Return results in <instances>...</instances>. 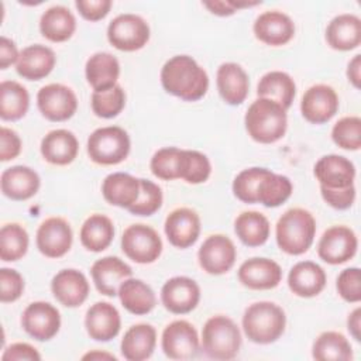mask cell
Segmentation results:
<instances>
[{
  "mask_svg": "<svg viewBox=\"0 0 361 361\" xmlns=\"http://www.w3.org/2000/svg\"><path fill=\"white\" fill-rule=\"evenodd\" d=\"M161 83L168 93L185 102H196L206 94L209 76L192 56L175 55L164 63Z\"/></svg>",
  "mask_w": 361,
  "mask_h": 361,
  "instance_id": "6da1fadb",
  "label": "cell"
},
{
  "mask_svg": "<svg viewBox=\"0 0 361 361\" xmlns=\"http://www.w3.org/2000/svg\"><path fill=\"white\" fill-rule=\"evenodd\" d=\"M248 135L261 144H272L281 140L288 127L286 110L276 102L265 97L254 100L244 117Z\"/></svg>",
  "mask_w": 361,
  "mask_h": 361,
  "instance_id": "7a4b0ae2",
  "label": "cell"
},
{
  "mask_svg": "<svg viewBox=\"0 0 361 361\" xmlns=\"http://www.w3.org/2000/svg\"><path fill=\"white\" fill-rule=\"evenodd\" d=\"M316 220L309 210L293 207L286 210L275 227L278 247L289 255H300L313 244Z\"/></svg>",
  "mask_w": 361,
  "mask_h": 361,
  "instance_id": "3957f363",
  "label": "cell"
},
{
  "mask_svg": "<svg viewBox=\"0 0 361 361\" xmlns=\"http://www.w3.org/2000/svg\"><path fill=\"white\" fill-rule=\"evenodd\" d=\"M286 326V316L281 306L261 300L250 305L243 316V330L248 340L257 344L276 341Z\"/></svg>",
  "mask_w": 361,
  "mask_h": 361,
  "instance_id": "277c9868",
  "label": "cell"
},
{
  "mask_svg": "<svg viewBox=\"0 0 361 361\" xmlns=\"http://www.w3.org/2000/svg\"><path fill=\"white\" fill-rule=\"evenodd\" d=\"M241 347V333L227 316L210 317L202 330V350L213 360H233Z\"/></svg>",
  "mask_w": 361,
  "mask_h": 361,
  "instance_id": "5b68a950",
  "label": "cell"
},
{
  "mask_svg": "<svg viewBox=\"0 0 361 361\" xmlns=\"http://www.w3.org/2000/svg\"><path fill=\"white\" fill-rule=\"evenodd\" d=\"M127 131L117 126L96 128L87 138V155L99 165H117L130 154Z\"/></svg>",
  "mask_w": 361,
  "mask_h": 361,
  "instance_id": "8992f818",
  "label": "cell"
},
{
  "mask_svg": "<svg viewBox=\"0 0 361 361\" xmlns=\"http://www.w3.org/2000/svg\"><path fill=\"white\" fill-rule=\"evenodd\" d=\"M107 39L120 51H138L145 47L149 39V25L142 17L124 13L110 21L107 27Z\"/></svg>",
  "mask_w": 361,
  "mask_h": 361,
  "instance_id": "52a82bcc",
  "label": "cell"
},
{
  "mask_svg": "<svg viewBox=\"0 0 361 361\" xmlns=\"http://www.w3.org/2000/svg\"><path fill=\"white\" fill-rule=\"evenodd\" d=\"M121 250L137 264H151L162 252V240L151 226L131 224L121 235Z\"/></svg>",
  "mask_w": 361,
  "mask_h": 361,
  "instance_id": "ba28073f",
  "label": "cell"
},
{
  "mask_svg": "<svg viewBox=\"0 0 361 361\" xmlns=\"http://www.w3.org/2000/svg\"><path fill=\"white\" fill-rule=\"evenodd\" d=\"M161 345L168 358L190 360L199 354L200 340L192 323L175 320L164 329Z\"/></svg>",
  "mask_w": 361,
  "mask_h": 361,
  "instance_id": "9c48e42d",
  "label": "cell"
},
{
  "mask_svg": "<svg viewBox=\"0 0 361 361\" xmlns=\"http://www.w3.org/2000/svg\"><path fill=\"white\" fill-rule=\"evenodd\" d=\"M358 248L355 233L347 226H333L327 228L317 244L319 257L330 264L338 265L350 261Z\"/></svg>",
  "mask_w": 361,
  "mask_h": 361,
  "instance_id": "30bf717a",
  "label": "cell"
},
{
  "mask_svg": "<svg viewBox=\"0 0 361 361\" xmlns=\"http://www.w3.org/2000/svg\"><path fill=\"white\" fill-rule=\"evenodd\" d=\"M37 106L49 121H65L75 114L78 99L71 87L61 83H49L38 90Z\"/></svg>",
  "mask_w": 361,
  "mask_h": 361,
  "instance_id": "8fae6325",
  "label": "cell"
},
{
  "mask_svg": "<svg viewBox=\"0 0 361 361\" xmlns=\"http://www.w3.org/2000/svg\"><path fill=\"white\" fill-rule=\"evenodd\" d=\"M235 257V245L224 234L209 235L197 251L199 265L210 275H221L230 271Z\"/></svg>",
  "mask_w": 361,
  "mask_h": 361,
  "instance_id": "7c38bea8",
  "label": "cell"
},
{
  "mask_svg": "<svg viewBox=\"0 0 361 361\" xmlns=\"http://www.w3.org/2000/svg\"><path fill=\"white\" fill-rule=\"evenodd\" d=\"M21 324L32 338L48 341L59 331L61 314L54 305L38 300L30 303L24 309Z\"/></svg>",
  "mask_w": 361,
  "mask_h": 361,
  "instance_id": "4fadbf2b",
  "label": "cell"
},
{
  "mask_svg": "<svg viewBox=\"0 0 361 361\" xmlns=\"http://www.w3.org/2000/svg\"><path fill=\"white\" fill-rule=\"evenodd\" d=\"M72 228L62 217L45 219L37 230V248L48 258L63 257L72 247Z\"/></svg>",
  "mask_w": 361,
  "mask_h": 361,
  "instance_id": "5bb4252c",
  "label": "cell"
},
{
  "mask_svg": "<svg viewBox=\"0 0 361 361\" xmlns=\"http://www.w3.org/2000/svg\"><path fill=\"white\" fill-rule=\"evenodd\" d=\"M338 110V96L329 85H313L302 96V116L313 124L329 121Z\"/></svg>",
  "mask_w": 361,
  "mask_h": 361,
  "instance_id": "9a60e30c",
  "label": "cell"
},
{
  "mask_svg": "<svg viewBox=\"0 0 361 361\" xmlns=\"http://www.w3.org/2000/svg\"><path fill=\"white\" fill-rule=\"evenodd\" d=\"M161 300L166 310L173 314L192 312L200 300L199 285L188 276H173L161 289Z\"/></svg>",
  "mask_w": 361,
  "mask_h": 361,
  "instance_id": "2e32d148",
  "label": "cell"
},
{
  "mask_svg": "<svg viewBox=\"0 0 361 361\" xmlns=\"http://www.w3.org/2000/svg\"><path fill=\"white\" fill-rule=\"evenodd\" d=\"M238 281L248 289L267 290L276 288L282 279V269L278 262L264 257L244 261L238 268Z\"/></svg>",
  "mask_w": 361,
  "mask_h": 361,
  "instance_id": "e0dca14e",
  "label": "cell"
},
{
  "mask_svg": "<svg viewBox=\"0 0 361 361\" xmlns=\"http://www.w3.org/2000/svg\"><path fill=\"white\" fill-rule=\"evenodd\" d=\"M168 241L178 248H188L196 243L200 234V217L189 207H178L165 219Z\"/></svg>",
  "mask_w": 361,
  "mask_h": 361,
  "instance_id": "ac0fdd59",
  "label": "cell"
},
{
  "mask_svg": "<svg viewBox=\"0 0 361 361\" xmlns=\"http://www.w3.org/2000/svg\"><path fill=\"white\" fill-rule=\"evenodd\" d=\"M252 30L257 39L272 47L285 45L295 35V24L292 18L278 10L259 14L254 21Z\"/></svg>",
  "mask_w": 361,
  "mask_h": 361,
  "instance_id": "d6986e66",
  "label": "cell"
},
{
  "mask_svg": "<svg viewBox=\"0 0 361 361\" xmlns=\"http://www.w3.org/2000/svg\"><path fill=\"white\" fill-rule=\"evenodd\" d=\"M85 327L90 338L96 341H110L120 333L121 317L111 303L96 302L86 312Z\"/></svg>",
  "mask_w": 361,
  "mask_h": 361,
  "instance_id": "ffe728a7",
  "label": "cell"
},
{
  "mask_svg": "<svg viewBox=\"0 0 361 361\" xmlns=\"http://www.w3.org/2000/svg\"><path fill=\"white\" fill-rule=\"evenodd\" d=\"M96 289L106 296H116L123 281L133 275V269L118 257H103L90 268Z\"/></svg>",
  "mask_w": 361,
  "mask_h": 361,
  "instance_id": "44dd1931",
  "label": "cell"
},
{
  "mask_svg": "<svg viewBox=\"0 0 361 361\" xmlns=\"http://www.w3.org/2000/svg\"><path fill=\"white\" fill-rule=\"evenodd\" d=\"M314 175L320 186L329 189H343L354 185L355 166L348 158L330 154L322 157L316 162Z\"/></svg>",
  "mask_w": 361,
  "mask_h": 361,
  "instance_id": "7402d4cb",
  "label": "cell"
},
{
  "mask_svg": "<svg viewBox=\"0 0 361 361\" xmlns=\"http://www.w3.org/2000/svg\"><path fill=\"white\" fill-rule=\"evenodd\" d=\"M86 276L73 268L59 271L51 281V290L55 299L66 307L80 306L89 295Z\"/></svg>",
  "mask_w": 361,
  "mask_h": 361,
  "instance_id": "603a6c76",
  "label": "cell"
},
{
  "mask_svg": "<svg viewBox=\"0 0 361 361\" xmlns=\"http://www.w3.org/2000/svg\"><path fill=\"white\" fill-rule=\"evenodd\" d=\"M216 83L221 99L230 106L241 104L248 94V75L235 62H226L219 66Z\"/></svg>",
  "mask_w": 361,
  "mask_h": 361,
  "instance_id": "cb8c5ba5",
  "label": "cell"
},
{
  "mask_svg": "<svg viewBox=\"0 0 361 361\" xmlns=\"http://www.w3.org/2000/svg\"><path fill=\"white\" fill-rule=\"evenodd\" d=\"M324 269L313 261H300L295 264L288 275L289 289L300 298H313L326 286Z\"/></svg>",
  "mask_w": 361,
  "mask_h": 361,
  "instance_id": "d4e9b609",
  "label": "cell"
},
{
  "mask_svg": "<svg viewBox=\"0 0 361 361\" xmlns=\"http://www.w3.org/2000/svg\"><path fill=\"white\" fill-rule=\"evenodd\" d=\"M0 185L3 195L8 199L27 200L38 192L41 179L30 166L14 165L3 171Z\"/></svg>",
  "mask_w": 361,
  "mask_h": 361,
  "instance_id": "484cf974",
  "label": "cell"
},
{
  "mask_svg": "<svg viewBox=\"0 0 361 361\" xmlns=\"http://www.w3.org/2000/svg\"><path fill=\"white\" fill-rule=\"evenodd\" d=\"M55 62V54L49 47L34 44L20 52L16 71L27 80H39L52 72Z\"/></svg>",
  "mask_w": 361,
  "mask_h": 361,
  "instance_id": "4316f807",
  "label": "cell"
},
{
  "mask_svg": "<svg viewBox=\"0 0 361 361\" xmlns=\"http://www.w3.org/2000/svg\"><path fill=\"white\" fill-rule=\"evenodd\" d=\"M79 151L76 135L65 128L49 131L41 141V154L52 165H68L75 161Z\"/></svg>",
  "mask_w": 361,
  "mask_h": 361,
  "instance_id": "83f0119b",
  "label": "cell"
},
{
  "mask_svg": "<svg viewBox=\"0 0 361 361\" xmlns=\"http://www.w3.org/2000/svg\"><path fill=\"white\" fill-rule=\"evenodd\" d=\"M140 192V179L124 172L110 173L102 183V193L106 202L127 210L138 200Z\"/></svg>",
  "mask_w": 361,
  "mask_h": 361,
  "instance_id": "f1b7e54d",
  "label": "cell"
},
{
  "mask_svg": "<svg viewBox=\"0 0 361 361\" xmlns=\"http://www.w3.org/2000/svg\"><path fill=\"white\" fill-rule=\"evenodd\" d=\"M327 44L337 51H351L361 44V20L355 14L336 16L326 28Z\"/></svg>",
  "mask_w": 361,
  "mask_h": 361,
  "instance_id": "f546056e",
  "label": "cell"
},
{
  "mask_svg": "<svg viewBox=\"0 0 361 361\" xmlns=\"http://www.w3.org/2000/svg\"><path fill=\"white\" fill-rule=\"evenodd\" d=\"M157 331L151 324L138 323L131 326L121 340V354L128 361H144L155 350Z\"/></svg>",
  "mask_w": 361,
  "mask_h": 361,
  "instance_id": "4dcf8cb0",
  "label": "cell"
},
{
  "mask_svg": "<svg viewBox=\"0 0 361 361\" xmlns=\"http://www.w3.org/2000/svg\"><path fill=\"white\" fill-rule=\"evenodd\" d=\"M85 75L93 92L106 90L117 85L120 63L117 58L109 52H96L86 61Z\"/></svg>",
  "mask_w": 361,
  "mask_h": 361,
  "instance_id": "1f68e13d",
  "label": "cell"
},
{
  "mask_svg": "<svg viewBox=\"0 0 361 361\" xmlns=\"http://www.w3.org/2000/svg\"><path fill=\"white\" fill-rule=\"evenodd\" d=\"M117 295L124 309L138 316L149 313L157 305V298L152 288L137 278L130 276L123 281Z\"/></svg>",
  "mask_w": 361,
  "mask_h": 361,
  "instance_id": "d6a6232c",
  "label": "cell"
},
{
  "mask_svg": "<svg viewBox=\"0 0 361 361\" xmlns=\"http://www.w3.org/2000/svg\"><path fill=\"white\" fill-rule=\"evenodd\" d=\"M76 30V20L65 6H52L45 10L39 20L41 34L52 42L68 41Z\"/></svg>",
  "mask_w": 361,
  "mask_h": 361,
  "instance_id": "836d02e7",
  "label": "cell"
},
{
  "mask_svg": "<svg viewBox=\"0 0 361 361\" xmlns=\"http://www.w3.org/2000/svg\"><path fill=\"white\" fill-rule=\"evenodd\" d=\"M258 97L271 99L279 103L285 110L290 107L295 94H296V85L295 80L282 71H271L265 73L257 86Z\"/></svg>",
  "mask_w": 361,
  "mask_h": 361,
  "instance_id": "e575fe53",
  "label": "cell"
},
{
  "mask_svg": "<svg viewBox=\"0 0 361 361\" xmlns=\"http://www.w3.org/2000/svg\"><path fill=\"white\" fill-rule=\"evenodd\" d=\"M80 243L82 245L93 252L106 250L114 237L113 221L104 214H90L80 227Z\"/></svg>",
  "mask_w": 361,
  "mask_h": 361,
  "instance_id": "d590c367",
  "label": "cell"
},
{
  "mask_svg": "<svg viewBox=\"0 0 361 361\" xmlns=\"http://www.w3.org/2000/svg\"><path fill=\"white\" fill-rule=\"evenodd\" d=\"M268 219L255 210L243 212L234 221V231L243 244L248 247H259L267 243L269 237Z\"/></svg>",
  "mask_w": 361,
  "mask_h": 361,
  "instance_id": "8d00e7d4",
  "label": "cell"
},
{
  "mask_svg": "<svg viewBox=\"0 0 361 361\" xmlns=\"http://www.w3.org/2000/svg\"><path fill=\"white\" fill-rule=\"evenodd\" d=\"M30 107V94L27 89L14 80L0 83V117L7 121H16L25 116Z\"/></svg>",
  "mask_w": 361,
  "mask_h": 361,
  "instance_id": "74e56055",
  "label": "cell"
},
{
  "mask_svg": "<svg viewBox=\"0 0 361 361\" xmlns=\"http://www.w3.org/2000/svg\"><path fill=\"white\" fill-rule=\"evenodd\" d=\"M312 355L317 361H348L353 358V347L344 334L324 331L314 340Z\"/></svg>",
  "mask_w": 361,
  "mask_h": 361,
  "instance_id": "f35d334b",
  "label": "cell"
},
{
  "mask_svg": "<svg viewBox=\"0 0 361 361\" xmlns=\"http://www.w3.org/2000/svg\"><path fill=\"white\" fill-rule=\"evenodd\" d=\"M186 162V149L165 147L158 149L149 162L151 172L162 180L182 179Z\"/></svg>",
  "mask_w": 361,
  "mask_h": 361,
  "instance_id": "ab89813d",
  "label": "cell"
},
{
  "mask_svg": "<svg viewBox=\"0 0 361 361\" xmlns=\"http://www.w3.org/2000/svg\"><path fill=\"white\" fill-rule=\"evenodd\" d=\"M292 190L293 186L288 176L268 171L259 182L257 190V203L267 207H278L290 197Z\"/></svg>",
  "mask_w": 361,
  "mask_h": 361,
  "instance_id": "60d3db41",
  "label": "cell"
},
{
  "mask_svg": "<svg viewBox=\"0 0 361 361\" xmlns=\"http://www.w3.org/2000/svg\"><path fill=\"white\" fill-rule=\"evenodd\" d=\"M28 233L18 223L4 224L0 230V258L6 262L18 261L28 250Z\"/></svg>",
  "mask_w": 361,
  "mask_h": 361,
  "instance_id": "b9f144b4",
  "label": "cell"
},
{
  "mask_svg": "<svg viewBox=\"0 0 361 361\" xmlns=\"http://www.w3.org/2000/svg\"><path fill=\"white\" fill-rule=\"evenodd\" d=\"M92 110L97 117L111 118L121 113L126 106V93L120 85L92 93Z\"/></svg>",
  "mask_w": 361,
  "mask_h": 361,
  "instance_id": "7bdbcfd3",
  "label": "cell"
},
{
  "mask_svg": "<svg viewBox=\"0 0 361 361\" xmlns=\"http://www.w3.org/2000/svg\"><path fill=\"white\" fill-rule=\"evenodd\" d=\"M331 138L343 149L357 151L361 147V118L347 116L340 118L331 128Z\"/></svg>",
  "mask_w": 361,
  "mask_h": 361,
  "instance_id": "ee69618b",
  "label": "cell"
},
{
  "mask_svg": "<svg viewBox=\"0 0 361 361\" xmlns=\"http://www.w3.org/2000/svg\"><path fill=\"white\" fill-rule=\"evenodd\" d=\"M269 169L252 166L243 169L233 180L234 196L244 203H257V190L259 182Z\"/></svg>",
  "mask_w": 361,
  "mask_h": 361,
  "instance_id": "f6af8a7d",
  "label": "cell"
},
{
  "mask_svg": "<svg viewBox=\"0 0 361 361\" xmlns=\"http://www.w3.org/2000/svg\"><path fill=\"white\" fill-rule=\"evenodd\" d=\"M140 183H141L140 197L128 209V212L135 216H151L155 212H158L159 207L162 206V200H164L162 190L157 183L148 179H140Z\"/></svg>",
  "mask_w": 361,
  "mask_h": 361,
  "instance_id": "bcb514c9",
  "label": "cell"
},
{
  "mask_svg": "<svg viewBox=\"0 0 361 361\" xmlns=\"http://www.w3.org/2000/svg\"><path fill=\"white\" fill-rule=\"evenodd\" d=\"M212 172V165L209 158L195 149H186V162L182 179L188 183L197 185L209 179Z\"/></svg>",
  "mask_w": 361,
  "mask_h": 361,
  "instance_id": "7dc6e473",
  "label": "cell"
},
{
  "mask_svg": "<svg viewBox=\"0 0 361 361\" xmlns=\"http://www.w3.org/2000/svg\"><path fill=\"white\" fill-rule=\"evenodd\" d=\"M338 295L350 303H357L361 300V272L360 268L351 267L345 268L337 276L336 283Z\"/></svg>",
  "mask_w": 361,
  "mask_h": 361,
  "instance_id": "c3c4849f",
  "label": "cell"
},
{
  "mask_svg": "<svg viewBox=\"0 0 361 361\" xmlns=\"http://www.w3.org/2000/svg\"><path fill=\"white\" fill-rule=\"evenodd\" d=\"M24 290V278L11 268L0 269V300L3 303L17 300Z\"/></svg>",
  "mask_w": 361,
  "mask_h": 361,
  "instance_id": "681fc988",
  "label": "cell"
},
{
  "mask_svg": "<svg viewBox=\"0 0 361 361\" xmlns=\"http://www.w3.org/2000/svg\"><path fill=\"white\" fill-rule=\"evenodd\" d=\"M320 193L324 202L337 209V210H345L353 206L355 200V186L351 185L348 188L343 189H329L324 186H320Z\"/></svg>",
  "mask_w": 361,
  "mask_h": 361,
  "instance_id": "f907efd6",
  "label": "cell"
},
{
  "mask_svg": "<svg viewBox=\"0 0 361 361\" xmlns=\"http://www.w3.org/2000/svg\"><path fill=\"white\" fill-rule=\"evenodd\" d=\"M75 6L85 20L99 21L109 14L113 3L110 0H78Z\"/></svg>",
  "mask_w": 361,
  "mask_h": 361,
  "instance_id": "816d5d0a",
  "label": "cell"
},
{
  "mask_svg": "<svg viewBox=\"0 0 361 361\" xmlns=\"http://www.w3.org/2000/svg\"><path fill=\"white\" fill-rule=\"evenodd\" d=\"M21 152V140L18 134L8 128L1 127L0 130V161L7 162L10 159H14Z\"/></svg>",
  "mask_w": 361,
  "mask_h": 361,
  "instance_id": "f5cc1de1",
  "label": "cell"
},
{
  "mask_svg": "<svg viewBox=\"0 0 361 361\" xmlns=\"http://www.w3.org/2000/svg\"><path fill=\"white\" fill-rule=\"evenodd\" d=\"M1 360L3 361H23V360L39 361L41 354L37 351L35 347H32L28 343H14L4 350Z\"/></svg>",
  "mask_w": 361,
  "mask_h": 361,
  "instance_id": "db71d44e",
  "label": "cell"
},
{
  "mask_svg": "<svg viewBox=\"0 0 361 361\" xmlns=\"http://www.w3.org/2000/svg\"><path fill=\"white\" fill-rule=\"evenodd\" d=\"M18 56L20 54L14 41L3 35L0 38V68L7 69L11 63H17Z\"/></svg>",
  "mask_w": 361,
  "mask_h": 361,
  "instance_id": "11a10c76",
  "label": "cell"
},
{
  "mask_svg": "<svg viewBox=\"0 0 361 361\" xmlns=\"http://www.w3.org/2000/svg\"><path fill=\"white\" fill-rule=\"evenodd\" d=\"M203 6L206 8H209L210 13L220 16V17H226V16H231L234 14L237 10L233 7V4L230 3V0H212V1H203Z\"/></svg>",
  "mask_w": 361,
  "mask_h": 361,
  "instance_id": "9f6ffc18",
  "label": "cell"
},
{
  "mask_svg": "<svg viewBox=\"0 0 361 361\" xmlns=\"http://www.w3.org/2000/svg\"><path fill=\"white\" fill-rule=\"evenodd\" d=\"M347 78L355 89H360V82H361V55L360 54L354 55V58L348 62Z\"/></svg>",
  "mask_w": 361,
  "mask_h": 361,
  "instance_id": "6f0895ef",
  "label": "cell"
},
{
  "mask_svg": "<svg viewBox=\"0 0 361 361\" xmlns=\"http://www.w3.org/2000/svg\"><path fill=\"white\" fill-rule=\"evenodd\" d=\"M347 327L355 341L361 340V307H355L347 319Z\"/></svg>",
  "mask_w": 361,
  "mask_h": 361,
  "instance_id": "680465c9",
  "label": "cell"
},
{
  "mask_svg": "<svg viewBox=\"0 0 361 361\" xmlns=\"http://www.w3.org/2000/svg\"><path fill=\"white\" fill-rule=\"evenodd\" d=\"M82 360H117V358H116V355H113L110 353L94 350V351H90V353L85 354L82 357Z\"/></svg>",
  "mask_w": 361,
  "mask_h": 361,
  "instance_id": "91938a15",
  "label": "cell"
}]
</instances>
